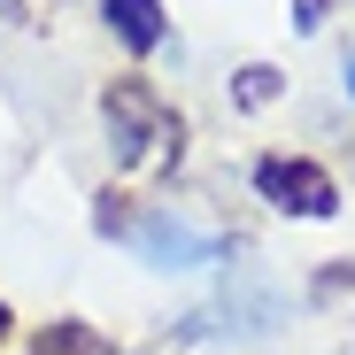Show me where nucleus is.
Returning <instances> with one entry per match:
<instances>
[{"label": "nucleus", "mask_w": 355, "mask_h": 355, "mask_svg": "<svg viewBox=\"0 0 355 355\" xmlns=\"http://www.w3.org/2000/svg\"><path fill=\"white\" fill-rule=\"evenodd\" d=\"M255 193L278 209V216H332L340 209V186H332V170L309 162V155H263L255 162Z\"/></svg>", "instance_id": "nucleus-3"}, {"label": "nucleus", "mask_w": 355, "mask_h": 355, "mask_svg": "<svg viewBox=\"0 0 355 355\" xmlns=\"http://www.w3.org/2000/svg\"><path fill=\"white\" fill-rule=\"evenodd\" d=\"M332 8H340V0H293V31H324Z\"/></svg>", "instance_id": "nucleus-7"}, {"label": "nucleus", "mask_w": 355, "mask_h": 355, "mask_svg": "<svg viewBox=\"0 0 355 355\" xmlns=\"http://www.w3.org/2000/svg\"><path fill=\"white\" fill-rule=\"evenodd\" d=\"M101 116H108V139H116V155H124L132 170H162V162H178V147H186L178 108L147 78H116L101 93Z\"/></svg>", "instance_id": "nucleus-1"}, {"label": "nucleus", "mask_w": 355, "mask_h": 355, "mask_svg": "<svg viewBox=\"0 0 355 355\" xmlns=\"http://www.w3.org/2000/svg\"><path fill=\"white\" fill-rule=\"evenodd\" d=\"M263 101H278V70L270 62H248L240 70V108H263Z\"/></svg>", "instance_id": "nucleus-6"}, {"label": "nucleus", "mask_w": 355, "mask_h": 355, "mask_svg": "<svg viewBox=\"0 0 355 355\" xmlns=\"http://www.w3.org/2000/svg\"><path fill=\"white\" fill-rule=\"evenodd\" d=\"M31 355H116V347H108L93 324H78V317H54V324H39Z\"/></svg>", "instance_id": "nucleus-5"}, {"label": "nucleus", "mask_w": 355, "mask_h": 355, "mask_svg": "<svg viewBox=\"0 0 355 355\" xmlns=\"http://www.w3.org/2000/svg\"><path fill=\"white\" fill-rule=\"evenodd\" d=\"M347 93H355V54H347Z\"/></svg>", "instance_id": "nucleus-8"}, {"label": "nucleus", "mask_w": 355, "mask_h": 355, "mask_svg": "<svg viewBox=\"0 0 355 355\" xmlns=\"http://www.w3.org/2000/svg\"><path fill=\"white\" fill-rule=\"evenodd\" d=\"M139 263L155 270H201V263H224V240L209 224L193 216H178V209H147V216H124V232H116Z\"/></svg>", "instance_id": "nucleus-2"}, {"label": "nucleus", "mask_w": 355, "mask_h": 355, "mask_svg": "<svg viewBox=\"0 0 355 355\" xmlns=\"http://www.w3.org/2000/svg\"><path fill=\"white\" fill-rule=\"evenodd\" d=\"M0 8H8V0H0Z\"/></svg>", "instance_id": "nucleus-9"}, {"label": "nucleus", "mask_w": 355, "mask_h": 355, "mask_svg": "<svg viewBox=\"0 0 355 355\" xmlns=\"http://www.w3.org/2000/svg\"><path fill=\"white\" fill-rule=\"evenodd\" d=\"M101 16H108V31L124 39L132 54H155V46L170 39V24H162V0H101Z\"/></svg>", "instance_id": "nucleus-4"}]
</instances>
